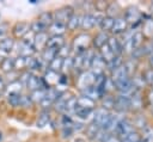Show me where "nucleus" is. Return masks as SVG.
Here are the masks:
<instances>
[{
  "label": "nucleus",
  "mask_w": 153,
  "mask_h": 142,
  "mask_svg": "<svg viewBox=\"0 0 153 142\" xmlns=\"http://www.w3.org/2000/svg\"><path fill=\"white\" fill-rule=\"evenodd\" d=\"M49 119H50V115H49V111H47V110H43V111L39 113L38 118H37L36 125H37L38 128H43V126H45V125L48 124Z\"/></svg>",
  "instance_id": "obj_36"
},
{
  "label": "nucleus",
  "mask_w": 153,
  "mask_h": 142,
  "mask_svg": "<svg viewBox=\"0 0 153 142\" xmlns=\"http://www.w3.org/2000/svg\"><path fill=\"white\" fill-rule=\"evenodd\" d=\"M143 79H145V82L147 86H149L151 88H153V69L152 68H147L143 73Z\"/></svg>",
  "instance_id": "obj_43"
},
{
  "label": "nucleus",
  "mask_w": 153,
  "mask_h": 142,
  "mask_svg": "<svg viewBox=\"0 0 153 142\" xmlns=\"http://www.w3.org/2000/svg\"><path fill=\"white\" fill-rule=\"evenodd\" d=\"M145 41H146V38H145V36L142 35L141 30L135 31V32L133 33V36H131L128 41H126V42L122 44L123 51H124L126 54L131 55L135 50H137L139 48H141V47L143 45Z\"/></svg>",
  "instance_id": "obj_1"
},
{
  "label": "nucleus",
  "mask_w": 153,
  "mask_h": 142,
  "mask_svg": "<svg viewBox=\"0 0 153 142\" xmlns=\"http://www.w3.org/2000/svg\"><path fill=\"white\" fill-rule=\"evenodd\" d=\"M36 20L47 30V29H49V27L51 26V24L54 23V13H51V12H42V13L37 17Z\"/></svg>",
  "instance_id": "obj_22"
},
{
  "label": "nucleus",
  "mask_w": 153,
  "mask_h": 142,
  "mask_svg": "<svg viewBox=\"0 0 153 142\" xmlns=\"http://www.w3.org/2000/svg\"><path fill=\"white\" fill-rule=\"evenodd\" d=\"M140 136L142 142H153V125L147 124L143 129H141Z\"/></svg>",
  "instance_id": "obj_26"
},
{
  "label": "nucleus",
  "mask_w": 153,
  "mask_h": 142,
  "mask_svg": "<svg viewBox=\"0 0 153 142\" xmlns=\"http://www.w3.org/2000/svg\"><path fill=\"white\" fill-rule=\"evenodd\" d=\"M66 30H67V26H66V25L60 24V23H56V21H54V23L51 24V26L49 27V32L53 33V36L62 35Z\"/></svg>",
  "instance_id": "obj_35"
},
{
  "label": "nucleus",
  "mask_w": 153,
  "mask_h": 142,
  "mask_svg": "<svg viewBox=\"0 0 153 142\" xmlns=\"http://www.w3.org/2000/svg\"><path fill=\"white\" fill-rule=\"evenodd\" d=\"M2 60H4V58H2L1 56H0V64H1V62H2Z\"/></svg>",
  "instance_id": "obj_57"
},
{
  "label": "nucleus",
  "mask_w": 153,
  "mask_h": 142,
  "mask_svg": "<svg viewBox=\"0 0 153 142\" xmlns=\"http://www.w3.org/2000/svg\"><path fill=\"white\" fill-rule=\"evenodd\" d=\"M108 142H117V140H116L115 137H112V136H111V137L109 138V141H108Z\"/></svg>",
  "instance_id": "obj_56"
},
{
  "label": "nucleus",
  "mask_w": 153,
  "mask_h": 142,
  "mask_svg": "<svg viewBox=\"0 0 153 142\" xmlns=\"http://www.w3.org/2000/svg\"><path fill=\"white\" fill-rule=\"evenodd\" d=\"M114 109H116L118 112L129 111L130 110V99H129V97L123 95V94H118L117 97H115Z\"/></svg>",
  "instance_id": "obj_13"
},
{
  "label": "nucleus",
  "mask_w": 153,
  "mask_h": 142,
  "mask_svg": "<svg viewBox=\"0 0 153 142\" xmlns=\"http://www.w3.org/2000/svg\"><path fill=\"white\" fill-rule=\"evenodd\" d=\"M99 54H100V56L103 57V60H104L106 63H108L109 61H111V60H112V58L116 56V55L112 53V50L109 48L108 43H106V44H105L103 48H100V49H99Z\"/></svg>",
  "instance_id": "obj_31"
},
{
  "label": "nucleus",
  "mask_w": 153,
  "mask_h": 142,
  "mask_svg": "<svg viewBox=\"0 0 153 142\" xmlns=\"http://www.w3.org/2000/svg\"><path fill=\"white\" fill-rule=\"evenodd\" d=\"M120 11H121V7L117 2H112V4H109L108 6V10H106V16L111 17V18H118V14H120Z\"/></svg>",
  "instance_id": "obj_37"
},
{
  "label": "nucleus",
  "mask_w": 153,
  "mask_h": 142,
  "mask_svg": "<svg viewBox=\"0 0 153 142\" xmlns=\"http://www.w3.org/2000/svg\"><path fill=\"white\" fill-rule=\"evenodd\" d=\"M140 142H142V141H140Z\"/></svg>",
  "instance_id": "obj_59"
},
{
  "label": "nucleus",
  "mask_w": 153,
  "mask_h": 142,
  "mask_svg": "<svg viewBox=\"0 0 153 142\" xmlns=\"http://www.w3.org/2000/svg\"><path fill=\"white\" fill-rule=\"evenodd\" d=\"M123 58H122V55H116L111 61H109L106 63V68L110 70V72H114L115 69L120 68L122 64H123Z\"/></svg>",
  "instance_id": "obj_29"
},
{
  "label": "nucleus",
  "mask_w": 153,
  "mask_h": 142,
  "mask_svg": "<svg viewBox=\"0 0 153 142\" xmlns=\"http://www.w3.org/2000/svg\"><path fill=\"white\" fill-rule=\"evenodd\" d=\"M22 97L23 94H7V101L11 106L17 107L22 104Z\"/></svg>",
  "instance_id": "obj_41"
},
{
  "label": "nucleus",
  "mask_w": 153,
  "mask_h": 142,
  "mask_svg": "<svg viewBox=\"0 0 153 142\" xmlns=\"http://www.w3.org/2000/svg\"><path fill=\"white\" fill-rule=\"evenodd\" d=\"M43 81L44 85L47 86V88H55L56 85H59V79H60V73L53 72L49 68L47 70H44V75H43Z\"/></svg>",
  "instance_id": "obj_10"
},
{
  "label": "nucleus",
  "mask_w": 153,
  "mask_h": 142,
  "mask_svg": "<svg viewBox=\"0 0 153 142\" xmlns=\"http://www.w3.org/2000/svg\"><path fill=\"white\" fill-rule=\"evenodd\" d=\"M73 142H86L82 137H76V138H74V141Z\"/></svg>",
  "instance_id": "obj_54"
},
{
  "label": "nucleus",
  "mask_w": 153,
  "mask_h": 142,
  "mask_svg": "<svg viewBox=\"0 0 153 142\" xmlns=\"http://www.w3.org/2000/svg\"><path fill=\"white\" fill-rule=\"evenodd\" d=\"M48 32H41L33 35V48L35 50H44L48 43Z\"/></svg>",
  "instance_id": "obj_18"
},
{
  "label": "nucleus",
  "mask_w": 153,
  "mask_h": 142,
  "mask_svg": "<svg viewBox=\"0 0 153 142\" xmlns=\"http://www.w3.org/2000/svg\"><path fill=\"white\" fill-rule=\"evenodd\" d=\"M2 72L5 73H11L13 69H14V58L12 57H5L0 64Z\"/></svg>",
  "instance_id": "obj_34"
},
{
  "label": "nucleus",
  "mask_w": 153,
  "mask_h": 142,
  "mask_svg": "<svg viewBox=\"0 0 153 142\" xmlns=\"http://www.w3.org/2000/svg\"><path fill=\"white\" fill-rule=\"evenodd\" d=\"M112 113H110V111L103 109V107H98L94 110L93 116H92V122H94L97 125H99L102 129H104L110 119Z\"/></svg>",
  "instance_id": "obj_7"
},
{
  "label": "nucleus",
  "mask_w": 153,
  "mask_h": 142,
  "mask_svg": "<svg viewBox=\"0 0 153 142\" xmlns=\"http://www.w3.org/2000/svg\"><path fill=\"white\" fill-rule=\"evenodd\" d=\"M71 48H72V47H68V45L65 44L62 48H60V49L57 50V56H60V57H62V58H67V57H69Z\"/></svg>",
  "instance_id": "obj_47"
},
{
  "label": "nucleus",
  "mask_w": 153,
  "mask_h": 142,
  "mask_svg": "<svg viewBox=\"0 0 153 142\" xmlns=\"http://www.w3.org/2000/svg\"><path fill=\"white\" fill-rule=\"evenodd\" d=\"M13 45H14V41L12 38H10V37L2 38L0 41V50H2L5 53H10L13 49Z\"/></svg>",
  "instance_id": "obj_39"
},
{
  "label": "nucleus",
  "mask_w": 153,
  "mask_h": 142,
  "mask_svg": "<svg viewBox=\"0 0 153 142\" xmlns=\"http://www.w3.org/2000/svg\"><path fill=\"white\" fill-rule=\"evenodd\" d=\"M73 132H74V129L71 128V126H68V128H62V130H61V135H62L63 138L71 137V136L73 135Z\"/></svg>",
  "instance_id": "obj_49"
},
{
  "label": "nucleus",
  "mask_w": 153,
  "mask_h": 142,
  "mask_svg": "<svg viewBox=\"0 0 153 142\" xmlns=\"http://www.w3.org/2000/svg\"><path fill=\"white\" fill-rule=\"evenodd\" d=\"M127 78H130V76H129V74H128V72H127V69L124 67V63L120 68H117L114 72H111V81L114 84H117V82H120V81H122V80H124Z\"/></svg>",
  "instance_id": "obj_21"
},
{
  "label": "nucleus",
  "mask_w": 153,
  "mask_h": 142,
  "mask_svg": "<svg viewBox=\"0 0 153 142\" xmlns=\"http://www.w3.org/2000/svg\"><path fill=\"white\" fill-rule=\"evenodd\" d=\"M45 92H47V89H38V91H35V92H32L31 93V95H30V98H31V100H32V103H41L42 100H43V98H44V95H45Z\"/></svg>",
  "instance_id": "obj_42"
},
{
  "label": "nucleus",
  "mask_w": 153,
  "mask_h": 142,
  "mask_svg": "<svg viewBox=\"0 0 153 142\" xmlns=\"http://www.w3.org/2000/svg\"><path fill=\"white\" fill-rule=\"evenodd\" d=\"M8 30L10 29H8V24L7 23H0V37L5 36Z\"/></svg>",
  "instance_id": "obj_50"
},
{
  "label": "nucleus",
  "mask_w": 153,
  "mask_h": 142,
  "mask_svg": "<svg viewBox=\"0 0 153 142\" xmlns=\"http://www.w3.org/2000/svg\"><path fill=\"white\" fill-rule=\"evenodd\" d=\"M96 79H97V76L92 70H90V69L88 70H84L76 78V86H78V88L80 91H84V89H86L88 87L94 86Z\"/></svg>",
  "instance_id": "obj_3"
},
{
  "label": "nucleus",
  "mask_w": 153,
  "mask_h": 142,
  "mask_svg": "<svg viewBox=\"0 0 153 142\" xmlns=\"http://www.w3.org/2000/svg\"><path fill=\"white\" fill-rule=\"evenodd\" d=\"M106 68V62L103 60V57L100 56L99 53H94L93 55V58H92V62H91V67H90V70H92L96 76L100 75L104 73V69Z\"/></svg>",
  "instance_id": "obj_9"
},
{
  "label": "nucleus",
  "mask_w": 153,
  "mask_h": 142,
  "mask_svg": "<svg viewBox=\"0 0 153 142\" xmlns=\"http://www.w3.org/2000/svg\"><path fill=\"white\" fill-rule=\"evenodd\" d=\"M141 32L146 39H153V17H148L142 20Z\"/></svg>",
  "instance_id": "obj_20"
},
{
  "label": "nucleus",
  "mask_w": 153,
  "mask_h": 142,
  "mask_svg": "<svg viewBox=\"0 0 153 142\" xmlns=\"http://www.w3.org/2000/svg\"><path fill=\"white\" fill-rule=\"evenodd\" d=\"M74 14V10L72 6H63L59 10L55 11L54 13V21L56 23H60V24H63L67 26L69 19L72 18V16Z\"/></svg>",
  "instance_id": "obj_5"
},
{
  "label": "nucleus",
  "mask_w": 153,
  "mask_h": 142,
  "mask_svg": "<svg viewBox=\"0 0 153 142\" xmlns=\"http://www.w3.org/2000/svg\"><path fill=\"white\" fill-rule=\"evenodd\" d=\"M108 45H109V48L112 50V53H114L115 55H121V54L123 53V47H122L121 42H120L116 37H109Z\"/></svg>",
  "instance_id": "obj_25"
},
{
  "label": "nucleus",
  "mask_w": 153,
  "mask_h": 142,
  "mask_svg": "<svg viewBox=\"0 0 153 142\" xmlns=\"http://www.w3.org/2000/svg\"><path fill=\"white\" fill-rule=\"evenodd\" d=\"M72 97H74V95H73L72 93H69V92H61L60 95H59V98L56 99V101H55V104H54L55 110L59 111V112H63V113H65L66 104L68 103V100H69Z\"/></svg>",
  "instance_id": "obj_15"
},
{
  "label": "nucleus",
  "mask_w": 153,
  "mask_h": 142,
  "mask_svg": "<svg viewBox=\"0 0 153 142\" xmlns=\"http://www.w3.org/2000/svg\"><path fill=\"white\" fill-rule=\"evenodd\" d=\"M134 131H135V126H134L133 122H130V121L127 119V118H122V119L120 121V123L117 124V126H116L114 134H115V135L120 138V141H121L122 138L127 137L128 135H130V134L134 132Z\"/></svg>",
  "instance_id": "obj_4"
},
{
  "label": "nucleus",
  "mask_w": 153,
  "mask_h": 142,
  "mask_svg": "<svg viewBox=\"0 0 153 142\" xmlns=\"http://www.w3.org/2000/svg\"><path fill=\"white\" fill-rule=\"evenodd\" d=\"M100 129H102V128H100L99 125H97L94 122H91V123L86 126V135H87L90 138H93V140H94V137L97 136V134L99 132Z\"/></svg>",
  "instance_id": "obj_38"
},
{
  "label": "nucleus",
  "mask_w": 153,
  "mask_h": 142,
  "mask_svg": "<svg viewBox=\"0 0 153 142\" xmlns=\"http://www.w3.org/2000/svg\"><path fill=\"white\" fill-rule=\"evenodd\" d=\"M114 104H115V97H112L110 94H104L102 97V107L103 109L109 111V109L114 107Z\"/></svg>",
  "instance_id": "obj_40"
},
{
  "label": "nucleus",
  "mask_w": 153,
  "mask_h": 142,
  "mask_svg": "<svg viewBox=\"0 0 153 142\" xmlns=\"http://www.w3.org/2000/svg\"><path fill=\"white\" fill-rule=\"evenodd\" d=\"M147 103H148L149 107L153 110V88H151L148 94H147Z\"/></svg>",
  "instance_id": "obj_51"
},
{
  "label": "nucleus",
  "mask_w": 153,
  "mask_h": 142,
  "mask_svg": "<svg viewBox=\"0 0 153 142\" xmlns=\"http://www.w3.org/2000/svg\"><path fill=\"white\" fill-rule=\"evenodd\" d=\"M123 18L126 19V21L128 23V25H133V26H136L137 24H140L142 20V14L141 12L134 7V6H129L124 10L123 12Z\"/></svg>",
  "instance_id": "obj_6"
},
{
  "label": "nucleus",
  "mask_w": 153,
  "mask_h": 142,
  "mask_svg": "<svg viewBox=\"0 0 153 142\" xmlns=\"http://www.w3.org/2000/svg\"><path fill=\"white\" fill-rule=\"evenodd\" d=\"M147 63H148V67L153 69V53H151V54L147 56Z\"/></svg>",
  "instance_id": "obj_52"
},
{
  "label": "nucleus",
  "mask_w": 153,
  "mask_h": 142,
  "mask_svg": "<svg viewBox=\"0 0 153 142\" xmlns=\"http://www.w3.org/2000/svg\"><path fill=\"white\" fill-rule=\"evenodd\" d=\"M65 44H66L65 37H63L62 35H57V36H50V37H49L48 43H47V47L59 50V49L62 48Z\"/></svg>",
  "instance_id": "obj_23"
},
{
  "label": "nucleus",
  "mask_w": 153,
  "mask_h": 142,
  "mask_svg": "<svg viewBox=\"0 0 153 142\" xmlns=\"http://www.w3.org/2000/svg\"><path fill=\"white\" fill-rule=\"evenodd\" d=\"M115 24V18H111L109 16H104L99 23V26L102 29L103 32H108V31H111L112 30V26Z\"/></svg>",
  "instance_id": "obj_28"
},
{
  "label": "nucleus",
  "mask_w": 153,
  "mask_h": 142,
  "mask_svg": "<svg viewBox=\"0 0 153 142\" xmlns=\"http://www.w3.org/2000/svg\"><path fill=\"white\" fill-rule=\"evenodd\" d=\"M96 107V101L87 98V97H79L76 98V105H75V110H94ZM75 112V111H74Z\"/></svg>",
  "instance_id": "obj_17"
},
{
  "label": "nucleus",
  "mask_w": 153,
  "mask_h": 142,
  "mask_svg": "<svg viewBox=\"0 0 153 142\" xmlns=\"http://www.w3.org/2000/svg\"><path fill=\"white\" fill-rule=\"evenodd\" d=\"M140 141H141L140 134H139L137 131H134V132H131L130 135H128L127 137L122 138L120 142H140Z\"/></svg>",
  "instance_id": "obj_45"
},
{
  "label": "nucleus",
  "mask_w": 153,
  "mask_h": 142,
  "mask_svg": "<svg viewBox=\"0 0 153 142\" xmlns=\"http://www.w3.org/2000/svg\"><path fill=\"white\" fill-rule=\"evenodd\" d=\"M103 16L99 14H94V13H85L84 16H81V25L80 27L85 31L91 30L92 27H94L97 24L100 23Z\"/></svg>",
  "instance_id": "obj_8"
},
{
  "label": "nucleus",
  "mask_w": 153,
  "mask_h": 142,
  "mask_svg": "<svg viewBox=\"0 0 153 142\" xmlns=\"http://www.w3.org/2000/svg\"><path fill=\"white\" fill-rule=\"evenodd\" d=\"M60 93H61V92H59L56 88H49V89H47V92H45V95H44L43 100L39 103V104H41V106H42L43 109H47V107H49V106L54 105V104H55V101H56V99L59 98Z\"/></svg>",
  "instance_id": "obj_11"
},
{
  "label": "nucleus",
  "mask_w": 153,
  "mask_h": 142,
  "mask_svg": "<svg viewBox=\"0 0 153 142\" xmlns=\"http://www.w3.org/2000/svg\"><path fill=\"white\" fill-rule=\"evenodd\" d=\"M30 32V23L29 21H18L12 27V33L16 38H24Z\"/></svg>",
  "instance_id": "obj_12"
},
{
  "label": "nucleus",
  "mask_w": 153,
  "mask_h": 142,
  "mask_svg": "<svg viewBox=\"0 0 153 142\" xmlns=\"http://www.w3.org/2000/svg\"><path fill=\"white\" fill-rule=\"evenodd\" d=\"M1 138H2V134L0 132V141H1Z\"/></svg>",
  "instance_id": "obj_58"
},
{
  "label": "nucleus",
  "mask_w": 153,
  "mask_h": 142,
  "mask_svg": "<svg viewBox=\"0 0 153 142\" xmlns=\"http://www.w3.org/2000/svg\"><path fill=\"white\" fill-rule=\"evenodd\" d=\"M108 6H109V2H105V1H96V2H93V7L98 12H106Z\"/></svg>",
  "instance_id": "obj_46"
},
{
  "label": "nucleus",
  "mask_w": 153,
  "mask_h": 142,
  "mask_svg": "<svg viewBox=\"0 0 153 142\" xmlns=\"http://www.w3.org/2000/svg\"><path fill=\"white\" fill-rule=\"evenodd\" d=\"M109 37H110V36H109L106 32L100 31V32H98V33L94 36V38L92 39V44L94 45L96 49H100V48H103V47L108 43Z\"/></svg>",
  "instance_id": "obj_24"
},
{
  "label": "nucleus",
  "mask_w": 153,
  "mask_h": 142,
  "mask_svg": "<svg viewBox=\"0 0 153 142\" xmlns=\"http://www.w3.org/2000/svg\"><path fill=\"white\" fill-rule=\"evenodd\" d=\"M35 48H33V42L31 41H27V39H22L20 43H19V56L22 57H29V56H32L33 53H35Z\"/></svg>",
  "instance_id": "obj_14"
},
{
  "label": "nucleus",
  "mask_w": 153,
  "mask_h": 142,
  "mask_svg": "<svg viewBox=\"0 0 153 142\" xmlns=\"http://www.w3.org/2000/svg\"><path fill=\"white\" fill-rule=\"evenodd\" d=\"M62 64H63V58L56 55V57H55V58L49 63L48 68H49L50 70H53V72L60 73V72L62 70Z\"/></svg>",
  "instance_id": "obj_32"
},
{
  "label": "nucleus",
  "mask_w": 153,
  "mask_h": 142,
  "mask_svg": "<svg viewBox=\"0 0 153 142\" xmlns=\"http://www.w3.org/2000/svg\"><path fill=\"white\" fill-rule=\"evenodd\" d=\"M128 26H129V25H128V23L126 21V19L123 18V16H122V17H118V18L115 19V24H114V26H112L111 32H112L114 35L124 33V32H127Z\"/></svg>",
  "instance_id": "obj_19"
},
{
  "label": "nucleus",
  "mask_w": 153,
  "mask_h": 142,
  "mask_svg": "<svg viewBox=\"0 0 153 142\" xmlns=\"http://www.w3.org/2000/svg\"><path fill=\"white\" fill-rule=\"evenodd\" d=\"M22 86H23V84H22L19 80L10 82V85L6 87L7 94H20V91H22Z\"/></svg>",
  "instance_id": "obj_33"
},
{
  "label": "nucleus",
  "mask_w": 153,
  "mask_h": 142,
  "mask_svg": "<svg viewBox=\"0 0 153 142\" xmlns=\"http://www.w3.org/2000/svg\"><path fill=\"white\" fill-rule=\"evenodd\" d=\"M91 43H92V39H91L90 35L79 33L73 38L71 47H72V50L75 53V55H78V54H84L85 51H87L90 49Z\"/></svg>",
  "instance_id": "obj_2"
},
{
  "label": "nucleus",
  "mask_w": 153,
  "mask_h": 142,
  "mask_svg": "<svg viewBox=\"0 0 153 142\" xmlns=\"http://www.w3.org/2000/svg\"><path fill=\"white\" fill-rule=\"evenodd\" d=\"M5 89H6L5 82H4V80H2V79H0V93H1L2 91H5Z\"/></svg>",
  "instance_id": "obj_53"
},
{
  "label": "nucleus",
  "mask_w": 153,
  "mask_h": 142,
  "mask_svg": "<svg viewBox=\"0 0 153 142\" xmlns=\"http://www.w3.org/2000/svg\"><path fill=\"white\" fill-rule=\"evenodd\" d=\"M56 55H57V50H56V49L45 47L44 50H42V56H41V58H42L44 62H47V63L49 64V63L56 57Z\"/></svg>",
  "instance_id": "obj_27"
},
{
  "label": "nucleus",
  "mask_w": 153,
  "mask_h": 142,
  "mask_svg": "<svg viewBox=\"0 0 153 142\" xmlns=\"http://www.w3.org/2000/svg\"><path fill=\"white\" fill-rule=\"evenodd\" d=\"M110 137H111L110 132H108V131L104 130V129H100L99 132L97 134V136L94 137V140H96L97 142H108Z\"/></svg>",
  "instance_id": "obj_44"
},
{
  "label": "nucleus",
  "mask_w": 153,
  "mask_h": 142,
  "mask_svg": "<svg viewBox=\"0 0 153 142\" xmlns=\"http://www.w3.org/2000/svg\"><path fill=\"white\" fill-rule=\"evenodd\" d=\"M148 11H149V13L151 14H153V1L149 4V7H148Z\"/></svg>",
  "instance_id": "obj_55"
},
{
  "label": "nucleus",
  "mask_w": 153,
  "mask_h": 142,
  "mask_svg": "<svg viewBox=\"0 0 153 142\" xmlns=\"http://www.w3.org/2000/svg\"><path fill=\"white\" fill-rule=\"evenodd\" d=\"M80 25H81V16H79V14H73L72 18L69 19L68 24H67V30L74 31V30H76L78 27H80Z\"/></svg>",
  "instance_id": "obj_30"
},
{
  "label": "nucleus",
  "mask_w": 153,
  "mask_h": 142,
  "mask_svg": "<svg viewBox=\"0 0 153 142\" xmlns=\"http://www.w3.org/2000/svg\"><path fill=\"white\" fill-rule=\"evenodd\" d=\"M25 68V57H17L14 58V69H23Z\"/></svg>",
  "instance_id": "obj_48"
},
{
  "label": "nucleus",
  "mask_w": 153,
  "mask_h": 142,
  "mask_svg": "<svg viewBox=\"0 0 153 142\" xmlns=\"http://www.w3.org/2000/svg\"><path fill=\"white\" fill-rule=\"evenodd\" d=\"M130 99V110L133 111H139L143 106V98L141 95V91L136 89L131 95H129Z\"/></svg>",
  "instance_id": "obj_16"
}]
</instances>
